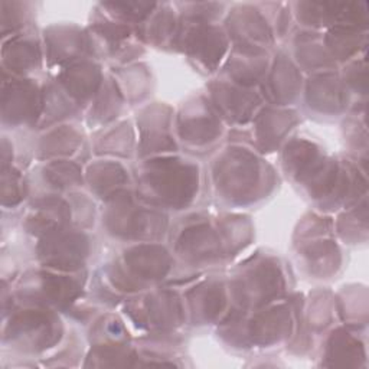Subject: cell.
Wrapping results in <instances>:
<instances>
[{"label": "cell", "mask_w": 369, "mask_h": 369, "mask_svg": "<svg viewBox=\"0 0 369 369\" xmlns=\"http://www.w3.org/2000/svg\"><path fill=\"white\" fill-rule=\"evenodd\" d=\"M12 48H11V68L12 65L15 68L27 71L29 64H35V61L39 58L35 55V49L32 48L34 45L28 42H18V41H11Z\"/></svg>", "instance_id": "obj_1"}]
</instances>
